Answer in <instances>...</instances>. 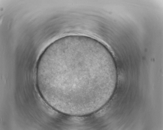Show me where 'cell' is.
<instances>
[{
    "label": "cell",
    "mask_w": 163,
    "mask_h": 130,
    "mask_svg": "<svg viewBox=\"0 0 163 130\" xmlns=\"http://www.w3.org/2000/svg\"><path fill=\"white\" fill-rule=\"evenodd\" d=\"M112 65L109 53L95 43L81 40L60 43L41 59L42 92L60 111L89 107L105 93Z\"/></svg>",
    "instance_id": "obj_1"
}]
</instances>
